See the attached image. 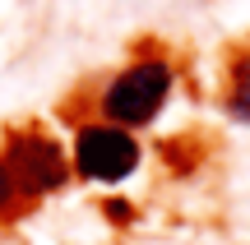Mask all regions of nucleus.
<instances>
[{"mask_svg": "<svg viewBox=\"0 0 250 245\" xmlns=\"http://www.w3.org/2000/svg\"><path fill=\"white\" fill-rule=\"evenodd\" d=\"M9 194H14V181H9L5 162H0V204H9Z\"/></svg>", "mask_w": 250, "mask_h": 245, "instance_id": "obj_5", "label": "nucleus"}, {"mask_svg": "<svg viewBox=\"0 0 250 245\" xmlns=\"http://www.w3.org/2000/svg\"><path fill=\"white\" fill-rule=\"evenodd\" d=\"M5 171L9 181H19L28 194H42V190H56L65 185L70 176V162L65 153L42 134H14L9 139V153H5Z\"/></svg>", "mask_w": 250, "mask_h": 245, "instance_id": "obj_2", "label": "nucleus"}, {"mask_svg": "<svg viewBox=\"0 0 250 245\" xmlns=\"http://www.w3.org/2000/svg\"><path fill=\"white\" fill-rule=\"evenodd\" d=\"M236 116L250 120V65H246V74H241V88H236Z\"/></svg>", "mask_w": 250, "mask_h": 245, "instance_id": "obj_4", "label": "nucleus"}, {"mask_svg": "<svg viewBox=\"0 0 250 245\" xmlns=\"http://www.w3.org/2000/svg\"><path fill=\"white\" fill-rule=\"evenodd\" d=\"M171 93V70L162 60H139L111 79L107 88V116L111 120H125V125H144V120L158 116L162 97Z\"/></svg>", "mask_w": 250, "mask_h": 245, "instance_id": "obj_1", "label": "nucleus"}, {"mask_svg": "<svg viewBox=\"0 0 250 245\" xmlns=\"http://www.w3.org/2000/svg\"><path fill=\"white\" fill-rule=\"evenodd\" d=\"M74 162L83 176L93 181H125L139 167V144L125 130H107V125H88L74 144Z\"/></svg>", "mask_w": 250, "mask_h": 245, "instance_id": "obj_3", "label": "nucleus"}]
</instances>
